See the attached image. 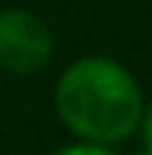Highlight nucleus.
Returning <instances> with one entry per match:
<instances>
[{"label": "nucleus", "instance_id": "1", "mask_svg": "<svg viewBox=\"0 0 152 155\" xmlns=\"http://www.w3.org/2000/svg\"><path fill=\"white\" fill-rule=\"evenodd\" d=\"M143 87L128 66L104 54L72 60L54 81V114L72 137L95 143H125L137 134Z\"/></svg>", "mask_w": 152, "mask_h": 155}, {"label": "nucleus", "instance_id": "2", "mask_svg": "<svg viewBox=\"0 0 152 155\" xmlns=\"http://www.w3.org/2000/svg\"><path fill=\"white\" fill-rule=\"evenodd\" d=\"M54 57V33L48 21L24 6L0 9V69L9 75H36Z\"/></svg>", "mask_w": 152, "mask_h": 155}, {"label": "nucleus", "instance_id": "3", "mask_svg": "<svg viewBox=\"0 0 152 155\" xmlns=\"http://www.w3.org/2000/svg\"><path fill=\"white\" fill-rule=\"evenodd\" d=\"M51 155H116V146H111V143H95V140H84V137H75L72 143L57 146Z\"/></svg>", "mask_w": 152, "mask_h": 155}, {"label": "nucleus", "instance_id": "4", "mask_svg": "<svg viewBox=\"0 0 152 155\" xmlns=\"http://www.w3.org/2000/svg\"><path fill=\"white\" fill-rule=\"evenodd\" d=\"M137 137L146 149H152V101L143 104V114H140V122H137Z\"/></svg>", "mask_w": 152, "mask_h": 155}, {"label": "nucleus", "instance_id": "5", "mask_svg": "<svg viewBox=\"0 0 152 155\" xmlns=\"http://www.w3.org/2000/svg\"><path fill=\"white\" fill-rule=\"evenodd\" d=\"M134 155H152V149H146V146H143V149H137Z\"/></svg>", "mask_w": 152, "mask_h": 155}]
</instances>
